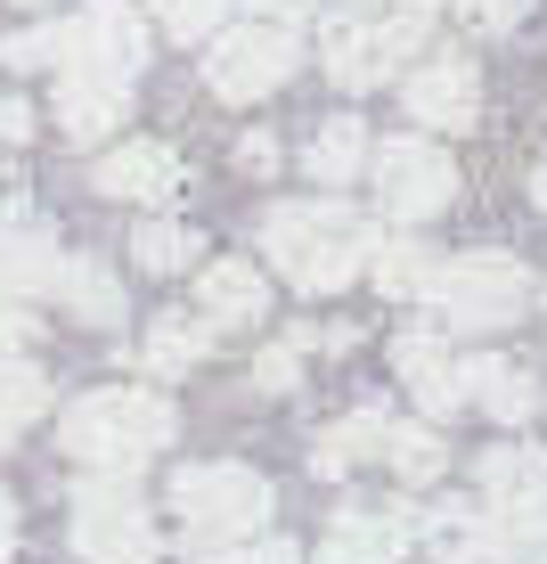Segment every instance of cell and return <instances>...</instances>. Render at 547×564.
<instances>
[{
	"instance_id": "1",
	"label": "cell",
	"mask_w": 547,
	"mask_h": 564,
	"mask_svg": "<svg viewBox=\"0 0 547 564\" xmlns=\"http://www.w3.org/2000/svg\"><path fill=\"white\" fill-rule=\"evenodd\" d=\"M262 254L295 295H343L376 254V221H360L336 197H303V205H270L262 213Z\"/></svg>"
},
{
	"instance_id": "2",
	"label": "cell",
	"mask_w": 547,
	"mask_h": 564,
	"mask_svg": "<svg viewBox=\"0 0 547 564\" xmlns=\"http://www.w3.org/2000/svg\"><path fill=\"white\" fill-rule=\"evenodd\" d=\"M180 434L164 393L147 384H107V393H83L66 417H57V451L83 458L90 475H140V466Z\"/></svg>"
},
{
	"instance_id": "3",
	"label": "cell",
	"mask_w": 547,
	"mask_h": 564,
	"mask_svg": "<svg viewBox=\"0 0 547 564\" xmlns=\"http://www.w3.org/2000/svg\"><path fill=\"white\" fill-rule=\"evenodd\" d=\"M172 516H180V540L188 549H238L270 523V482L253 466H180L172 475Z\"/></svg>"
},
{
	"instance_id": "4",
	"label": "cell",
	"mask_w": 547,
	"mask_h": 564,
	"mask_svg": "<svg viewBox=\"0 0 547 564\" xmlns=\"http://www.w3.org/2000/svg\"><path fill=\"white\" fill-rule=\"evenodd\" d=\"M425 303L441 311V327H466V336L515 327L523 303H532V270H523L515 254H458V262H434Z\"/></svg>"
},
{
	"instance_id": "5",
	"label": "cell",
	"mask_w": 547,
	"mask_h": 564,
	"mask_svg": "<svg viewBox=\"0 0 547 564\" xmlns=\"http://www.w3.org/2000/svg\"><path fill=\"white\" fill-rule=\"evenodd\" d=\"M303 66V42H295V25H229L221 42L205 50V90L212 99H229V107H253V99H270V90H286V74Z\"/></svg>"
},
{
	"instance_id": "6",
	"label": "cell",
	"mask_w": 547,
	"mask_h": 564,
	"mask_svg": "<svg viewBox=\"0 0 547 564\" xmlns=\"http://www.w3.org/2000/svg\"><path fill=\"white\" fill-rule=\"evenodd\" d=\"M417 50H425V9H401V17H343V25H327L319 66L336 74V90H376V83H393Z\"/></svg>"
},
{
	"instance_id": "7",
	"label": "cell",
	"mask_w": 547,
	"mask_h": 564,
	"mask_svg": "<svg viewBox=\"0 0 547 564\" xmlns=\"http://www.w3.org/2000/svg\"><path fill=\"white\" fill-rule=\"evenodd\" d=\"M74 556H90V564H147L155 556V516L140 508L131 475H99L74 491Z\"/></svg>"
},
{
	"instance_id": "8",
	"label": "cell",
	"mask_w": 547,
	"mask_h": 564,
	"mask_svg": "<svg viewBox=\"0 0 547 564\" xmlns=\"http://www.w3.org/2000/svg\"><path fill=\"white\" fill-rule=\"evenodd\" d=\"M147 66V25L131 0H90L83 17H66V50L50 74H99V83H140Z\"/></svg>"
},
{
	"instance_id": "9",
	"label": "cell",
	"mask_w": 547,
	"mask_h": 564,
	"mask_svg": "<svg viewBox=\"0 0 547 564\" xmlns=\"http://www.w3.org/2000/svg\"><path fill=\"white\" fill-rule=\"evenodd\" d=\"M368 172H376V205L393 213V221H434V213H449V197H458V164L434 148V140H384L368 148Z\"/></svg>"
},
{
	"instance_id": "10",
	"label": "cell",
	"mask_w": 547,
	"mask_h": 564,
	"mask_svg": "<svg viewBox=\"0 0 547 564\" xmlns=\"http://www.w3.org/2000/svg\"><path fill=\"white\" fill-rule=\"evenodd\" d=\"M482 508H491V523L506 532V549L547 540V451L499 442V451L482 458Z\"/></svg>"
},
{
	"instance_id": "11",
	"label": "cell",
	"mask_w": 547,
	"mask_h": 564,
	"mask_svg": "<svg viewBox=\"0 0 547 564\" xmlns=\"http://www.w3.org/2000/svg\"><path fill=\"white\" fill-rule=\"evenodd\" d=\"M408 115H417L425 131H474L482 123V74H474V57H458V50H441V57H425L417 74H408Z\"/></svg>"
},
{
	"instance_id": "12",
	"label": "cell",
	"mask_w": 547,
	"mask_h": 564,
	"mask_svg": "<svg viewBox=\"0 0 547 564\" xmlns=\"http://www.w3.org/2000/svg\"><path fill=\"white\" fill-rule=\"evenodd\" d=\"M408 540H417V516L408 508H343L327 523V540H319L310 564H401Z\"/></svg>"
},
{
	"instance_id": "13",
	"label": "cell",
	"mask_w": 547,
	"mask_h": 564,
	"mask_svg": "<svg viewBox=\"0 0 547 564\" xmlns=\"http://www.w3.org/2000/svg\"><path fill=\"white\" fill-rule=\"evenodd\" d=\"M90 181H99L107 197H123V205H164V197H180V155L164 140H123V148L99 155Z\"/></svg>"
},
{
	"instance_id": "14",
	"label": "cell",
	"mask_w": 547,
	"mask_h": 564,
	"mask_svg": "<svg viewBox=\"0 0 547 564\" xmlns=\"http://www.w3.org/2000/svg\"><path fill=\"white\" fill-rule=\"evenodd\" d=\"M393 368H401V384H408V393L425 401V417L466 410V360H449V344H441V336L408 327V336L393 344Z\"/></svg>"
},
{
	"instance_id": "15",
	"label": "cell",
	"mask_w": 547,
	"mask_h": 564,
	"mask_svg": "<svg viewBox=\"0 0 547 564\" xmlns=\"http://www.w3.org/2000/svg\"><path fill=\"white\" fill-rule=\"evenodd\" d=\"M57 270H66L57 238H42V229H25V221H0V303L57 295Z\"/></svg>"
},
{
	"instance_id": "16",
	"label": "cell",
	"mask_w": 547,
	"mask_h": 564,
	"mask_svg": "<svg viewBox=\"0 0 547 564\" xmlns=\"http://www.w3.org/2000/svg\"><path fill=\"white\" fill-rule=\"evenodd\" d=\"M417 540H425L434 564H491V556H506V532L491 523V508H434L417 523Z\"/></svg>"
},
{
	"instance_id": "17",
	"label": "cell",
	"mask_w": 547,
	"mask_h": 564,
	"mask_svg": "<svg viewBox=\"0 0 547 564\" xmlns=\"http://www.w3.org/2000/svg\"><path fill=\"white\" fill-rule=\"evenodd\" d=\"M131 107V83H99V74H57V131L66 140H107Z\"/></svg>"
},
{
	"instance_id": "18",
	"label": "cell",
	"mask_w": 547,
	"mask_h": 564,
	"mask_svg": "<svg viewBox=\"0 0 547 564\" xmlns=\"http://www.w3.org/2000/svg\"><path fill=\"white\" fill-rule=\"evenodd\" d=\"M197 311H205L212 327H253L270 311L262 270H253V262H205L197 270Z\"/></svg>"
},
{
	"instance_id": "19",
	"label": "cell",
	"mask_w": 547,
	"mask_h": 564,
	"mask_svg": "<svg viewBox=\"0 0 547 564\" xmlns=\"http://www.w3.org/2000/svg\"><path fill=\"white\" fill-rule=\"evenodd\" d=\"M466 401H482L499 425H523L539 410V384L523 377L515 360H499V352H482V360H466Z\"/></svg>"
},
{
	"instance_id": "20",
	"label": "cell",
	"mask_w": 547,
	"mask_h": 564,
	"mask_svg": "<svg viewBox=\"0 0 547 564\" xmlns=\"http://www.w3.org/2000/svg\"><path fill=\"white\" fill-rule=\"evenodd\" d=\"M384 434H393V417H384V410H351V417H336L319 442H310V475H351L360 458H384Z\"/></svg>"
},
{
	"instance_id": "21",
	"label": "cell",
	"mask_w": 547,
	"mask_h": 564,
	"mask_svg": "<svg viewBox=\"0 0 547 564\" xmlns=\"http://www.w3.org/2000/svg\"><path fill=\"white\" fill-rule=\"evenodd\" d=\"M360 164H368V123H360V115H327V123L310 131V148H303V172L327 181V188L360 181Z\"/></svg>"
},
{
	"instance_id": "22",
	"label": "cell",
	"mask_w": 547,
	"mask_h": 564,
	"mask_svg": "<svg viewBox=\"0 0 547 564\" xmlns=\"http://www.w3.org/2000/svg\"><path fill=\"white\" fill-rule=\"evenodd\" d=\"M205 352H212V319H188V311H164V319L147 327V344H140L147 377H188Z\"/></svg>"
},
{
	"instance_id": "23",
	"label": "cell",
	"mask_w": 547,
	"mask_h": 564,
	"mask_svg": "<svg viewBox=\"0 0 547 564\" xmlns=\"http://www.w3.org/2000/svg\"><path fill=\"white\" fill-rule=\"evenodd\" d=\"M57 295H66V311H74V319H90V327H114V319H123V286H114L107 262L66 254V270H57Z\"/></svg>"
},
{
	"instance_id": "24",
	"label": "cell",
	"mask_w": 547,
	"mask_h": 564,
	"mask_svg": "<svg viewBox=\"0 0 547 564\" xmlns=\"http://www.w3.org/2000/svg\"><path fill=\"white\" fill-rule=\"evenodd\" d=\"M33 417H50V377H42L33 360H9V352H0V451H9Z\"/></svg>"
},
{
	"instance_id": "25",
	"label": "cell",
	"mask_w": 547,
	"mask_h": 564,
	"mask_svg": "<svg viewBox=\"0 0 547 564\" xmlns=\"http://www.w3.org/2000/svg\"><path fill=\"white\" fill-rule=\"evenodd\" d=\"M368 279L384 286V295H425V279H434V254L425 246H408V238H376V254H368Z\"/></svg>"
},
{
	"instance_id": "26",
	"label": "cell",
	"mask_w": 547,
	"mask_h": 564,
	"mask_svg": "<svg viewBox=\"0 0 547 564\" xmlns=\"http://www.w3.org/2000/svg\"><path fill=\"white\" fill-rule=\"evenodd\" d=\"M131 262L155 270V279H172V270L197 262V229H188V221H140V238H131Z\"/></svg>"
},
{
	"instance_id": "27",
	"label": "cell",
	"mask_w": 547,
	"mask_h": 564,
	"mask_svg": "<svg viewBox=\"0 0 547 564\" xmlns=\"http://www.w3.org/2000/svg\"><path fill=\"white\" fill-rule=\"evenodd\" d=\"M384 458H393L401 482H434L449 466V442L434 434V425H393V434H384Z\"/></svg>"
},
{
	"instance_id": "28",
	"label": "cell",
	"mask_w": 547,
	"mask_h": 564,
	"mask_svg": "<svg viewBox=\"0 0 547 564\" xmlns=\"http://www.w3.org/2000/svg\"><path fill=\"white\" fill-rule=\"evenodd\" d=\"M147 9H155V25H164L172 42H205V33L221 25L229 0H147Z\"/></svg>"
},
{
	"instance_id": "29",
	"label": "cell",
	"mask_w": 547,
	"mask_h": 564,
	"mask_svg": "<svg viewBox=\"0 0 547 564\" xmlns=\"http://www.w3.org/2000/svg\"><path fill=\"white\" fill-rule=\"evenodd\" d=\"M57 50H66V25H33V33H9V42H0V66L33 74V66H57Z\"/></svg>"
},
{
	"instance_id": "30",
	"label": "cell",
	"mask_w": 547,
	"mask_h": 564,
	"mask_svg": "<svg viewBox=\"0 0 547 564\" xmlns=\"http://www.w3.org/2000/svg\"><path fill=\"white\" fill-rule=\"evenodd\" d=\"M295 368H303V336H286V344H270V352L253 360V384H262V393H286Z\"/></svg>"
},
{
	"instance_id": "31",
	"label": "cell",
	"mask_w": 547,
	"mask_h": 564,
	"mask_svg": "<svg viewBox=\"0 0 547 564\" xmlns=\"http://www.w3.org/2000/svg\"><path fill=\"white\" fill-rule=\"evenodd\" d=\"M212 564H303L295 540H262V549H212Z\"/></svg>"
},
{
	"instance_id": "32",
	"label": "cell",
	"mask_w": 547,
	"mask_h": 564,
	"mask_svg": "<svg viewBox=\"0 0 547 564\" xmlns=\"http://www.w3.org/2000/svg\"><path fill=\"white\" fill-rule=\"evenodd\" d=\"M0 140H9V148H25V140H33V107L17 99V90H0Z\"/></svg>"
},
{
	"instance_id": "33",
	"label": "cell",
	"mask_w": 547,
	"mask_h": 564,
	"mask_svg": "<svg viewBox=\"0 0 547 564\" xmlns=\"http://www.w3.org/2000/svg\"><path fill=\"white\" fill-rule=\"evenodd\" d=\"M238 164L253 172V181H262V172H278V140H270V131H245V140H238Z\"/></svg>"
},
{
	"instance_id": "34",
	"label": "cell",
	"mask_w": 547,
	"mask_h": 564,
	"mask_svg": "<svg viewBox=\"0 0 547 564\" xmlns=\"http://www.w3.org/2000/svg\"><path fill=\"white\" fill-rule=\"evenodd\" d=\"M0 221H25V181L0 164Z\"/></svg>"
},
{
	"instance_id": "35",
	"label": "cell",
	"mask_w": 547,
	"mask_h": 564,
	"mask_svg": "<svg viewBox=\"0 0 547 564\" xmlns=\"http://www.w3.org/2000/svg\"><path fill=\"white\" fill-rule=\"evenodd\" d=\"M245 9H253V17H278V25H295V17H310L319 0H245Z\"/></svg>"
},
{
	"instance_id": "36",
	"label": "cell",
	"mask_w": 547,
	"mask_h": 564,
	"mask_svg": "<svg viewBox=\"0 0 547 564\" xmlns=\"http://www.w3.org/2000/svg\"><path fill=\"white\" fill-rule=\"evenodd\" d=\"M0 344H33V319L17 303H0Z\"/></svg>"
},
{
	"instance_id": "37",
	"label": "cell",
	"mask_w": 547,
	"mask_h": 564,
	"mask_svg": "<svg viewBox=\"0 0 547 564\" xmlns=\"http://www.w3.org/2000/svg\"><path fill=\"white\" fill-rule=\"evenodd\" d=\"M9 549H17V499L0 491V564H9Z\"/></svg>"
},
{
	"instance_id": "38",
	"label": "cell",
	"mask_w": 547,
	"mask_h": 564,
	"mask_svg": "<svg viewBox=\"0 0 547 564\" xmlns=\"http://www.w3.org/2000/svg\"><path fill=\"white\" fill-rule=\"evenodd\" d=\"M532 197H539V205H547V164H539V172H532Z\"/></svg>"
},
{
	"instance_id": "39",
	"label": "cell",
	"mask_w": 547,
	"mask_h": 564,
	"mask_svg": "<svg viewBox=\"0 0 547 564\" xmlns=\"http://www.w3.org/2000/svg\"><path fill=\"white\" fill-rule=\"evenodd\" d=\"M393 9H434V0H393Z\"/></svg>"
},
{
	"instance_id": "40",
	"label": "cell",
	"mask_w": 547,
	"mask_h": 564,
	"mask_svg": "<svg viewBox=\"0 0 547 564\" xmlns=\"http://www.w3.org/2000/svg\"><path fill=\"white\" fill-rule=\"evenodd\" d=\"M17 9H50V0H17Z\"/></svg>"
},
{
	"instance_id": "41",
	"label": "cell",
	"mask_w": 547,
	"mask_h": 564,
	"mask_svg": "<svg viewBox=\"0 0 547 564\" xmlns=\"http://www.w3.org/2000/svg\"><path fill=\"white\" fill-rule=\"evenodd\" d=\"M539 564H547V556H539Z\"/></svg>"
}]
</instances>
